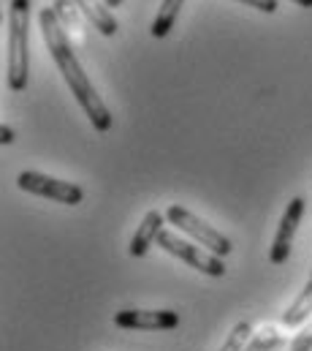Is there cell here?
<instances>
[{"mask_svg": "<svg viewBox=\"0 0 312 351\" xmlns=\"http://www.w3.org/2000/svg\"><path fill=\"white\" fill-rule=\"evenodd\" d=\"M38 27H41V36H44V44L55 60V66L60 69L63 80L68 90L74 93L77 104L81 106V112L87 114V120L92 123V128L98 134H106L112 128V112L109 106L103 104V98L98 95L95 85L90 82V77L84 74L81 63H79L77 52L71 47V36L63 30L57 14L52 11V5H44L41 14H38Z\"/></svg>", "mask_w": 312, "mask_h": 351, "instance_id": "6da1fadb", "label": "cell"}, {"mask_svg": "<svg viewBox=\"0 0 312 351\" xmlns=\"http://www.w3.org/2000/svg\"><path fill=\"white\" fill-rule=\"evenodd\" d=\"M5 82L14 93L27 90L30 82V0H11L8 5Z\"/></svg>", "mask_w": 312, "mask_h": 351, "instance_id": "7a4b0ae2", "label": "cell"}, {"mask_svg": "<svg viewBox=\"0 0 312 351\" xmlns=\"http://www.w3.org/2000/svg\"><path fill=\"white\" fill-rule=\"evenodd\" d=\"M166 221L168 223H174L182 234H187L193 243H198V245H204L207 251H212L215 256H229L231 251H234V245H231V240L220 232V229H215L212 223H207L204 218H198L196 213H190L187 207H182V204H171L168 210H166Z\"/></svg>", "mask_w": 312, "mask_h": 351, "instance_id": "3957f363", "label": "cell"}, {"mask_svg": "<svg viewBox=\"0 0 312 351\" xmlns=\"http://www.w3.org/2000/svg\"><path fill=\"white\" fill-rule=\"evenodd\" d=\"M157 248H163V251L171 254L174 259L185 262L187 267H193V269H198V272H204V275H209V278H223V275H226V264H223L220 256H215L212 251L201 248V245L193 243V240L179 237L177 232L163 229L160 237H157Z\"/></svg>", "mask_w": 312, "mask_h": 351, "instance_id": "277c9868", "label": "cell"}, {"mask_svg": "<svg viewBox=\"0 0 312 351\" xmlns=\"http://www.w3.org/2000/svg\"><path fill=\"white\" fill-rule=\"evenodd\" d=\"M16 188L25 191V193H33V196H44V199L68 204V207H77L84 199V191L77 182L57 180V177L41 175V172H19L16 175Z\"/></svg>", "mask_w": 312, "mask_h": 351, "instance_id": "5b68a950", "label": "cell"}, {"mask_svg": "<svg viewBox=\"0 0 312 351\" xmlns=\"http://www.w3.org/2000/svg\"><path fill=\"white\" fill-rule=\"evenodd\" d=\"M302 215H304V199L294 196L288 202L283 218H280V226H277V234H274V243H272V251H269V262L274 267H283L291 259V245H294L296 229L302 223Z\"/></svg>", "mask_w": 312, "mask_h": 351, "instance_id": "8992f818", "label": "cell"}, {"mask_svg": "<svg viewBox=\"0 0 312 351\" xmlns=\"http://www.w3.org/2000/svg\"><path fill=\"white\" fill-rule=\"evenodd\" d=\"M114 327L120 330H174L179 327V313L174 311H120L114 313Z\"/></svg>", "mask_w": 312, "mask_h": 351, "instance_id": "52a82bcc", "label": "cell"}, {"mask_svg": "<svg viewBox=\"0 0 312 351\" xmlns=\"http://www.w3.org/2000/svg\"><path fill=\"white\" fill-rule=\"evenodd\" d=\"M163 223H166V215L157 213V210H150V213L144 215V221L139 223V229L133 232V240H131V245H128V254H131L133 259L147 256V251H150L153 245H157V237H160V232H163Z\"/></svg>", "mask_w": 312, "mask_h": 351, "instance_id": "ba28073f", "label": "cell"}, {"mask_svg": "<svg viewBox=\"0 0 312 351\" xmlns=\"http://www.w3.org/2000/svg\"><path fill=\"white\" fill-rule=\"evenodd\" d=\"M74 3L81 8L84 19H90V25H92L101 36H114V33H117L120 25H117L112 8H109L103 0H74Z\"/></svg>", "mask_w": 312, "mask_h": 351, "instance_id": "9c48e42d", "label": "cell"}, {"mask_svg": "<svg viewBox=\"0 0 312 351\" xmlns=\"http://www.w3.org/2000/svg\"><path fill=\"white\" fill-rule=\"evenodd\" d=\"M52 11L57 14V19H60V25H63V30L71 36V38H77L79 44H84V14H81V8H79L74 0H55L52 3Z\"/></svg>", "mask_w": 312, "mask_h": 351, "instance_id": "30bf717a", "label": "cell"}, {"mask_svg": "<svg viewBox=\"0 0 312 351\" xmlns=\"http://www.w3.org/2000/svg\"><path fill=\"white\" fill-rule=\"evenodd\" d=\"M310 316H312V272H310V280H307L304 289H302V294L285 308V313H283V324L294 330V327L307 324Z\"/></svg>", "mask_w": 312, "mask_h": 351, "instance_id": "8fae6325", "label": "cell"}, {"mask_svg": "<svg viewBox=\"0 0 312 351\" xmlns=\"http://www.w3.org/2000/svg\"><path fill=\"white\" fill-rule=\"evenodd\" d=\"M185 0H163L160 8H157L155 19H153V38H166L174 27H177V19H179V11H182Z\"/></svg>", "mask_w": 312, "mask_h": 351, "instance_id": "7c38bea8", "label": "cell"}, {"mask_svg": "<svg viewBox=\"0 0 312 351\" xmlns=\"http://www.w3.org/2000/svg\"><path fill=\"white\" fill-rule=\"evenodd\" d=\"M285 349V335L277 332L274 327H263L261 332H252L250 343L244 346V351H280Z\"/></svg>", "mask_w": 312, "mask_h": 351, "instance_id": "4fadbf2b", "label": "cell"}, {"mask_svg": "<svg viewBox=\"0 0 312 351\" xmlns=\"http://www.w3.org/2000/svg\"><path fill=\"white\" fill-rule=\"evenodd\" d=\"M250 338H252V324L250 322H239L234 330L229 332V338L220 346V351H244V346L250 343Z\"/></svg>", "mask_w": 312, "mask_h": 351, "instance_id": "5bb4252c", "label": "cell"}, {"mask_svg": "<svg viewBox=\"0 0 312 351\" xmlns=\"http://www.w3.org/2000/svg\"><path fill=\"white\" fill-rule=\"evenodd\" d=\"M242 5H250L255 11H263V14H274L277 11V0H236Z\"/></svg>", "mask_w": 312, "mask_h": 351, "instance_id": "9a60e30c", "label": "cell"}, {"mask_svg": "<svg viewBox=\"0 0 312 351\" xmlns=\"http://www.w3.org/2000/svg\"><path fill=\"white\" fill-rule=\"evenodd\" d=\"M14 142V128L11 125H0V145H11Z\"/></svg>", "mask_w": 312, "mask_h": 351, "instance_id": "2e32d148", "label": "cell"}, {"mask_svg": "<svg viewBox=\"0 0 312 351\" xmlns=\"http://www.w3.org/2000/svg\"><path fill=\"white\" fill-rule=\"evenodd\" d=\"M296 5H302V8H312V0H294Z\"/></svg>", "mask_w": 312, "mask_h": 351, "instance_id": "e0dca14e", "label": "cell"}, {"mask_svg": "<svg viewBox=\"0 0 312 351\" xmlns=\"http://www.w3.org/2000/svg\"><path fill=\"white\" fill-rule=\"evenodd\" d=\"M109 8H117V5H122V0H103Z\"/></svg>", "mask_w": 312, "mask_h": 351, "instance_id": "ac0fdd59", "label": "cell"}]
</instances>
